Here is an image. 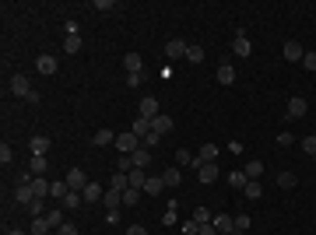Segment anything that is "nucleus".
<instances>
[{
    "mask_svg": "<svg viewBox=\"0 0 316 235\" xmlns=\"http://www.w3.org/2000/svg\"><path fill=\"white\" fill-rule=\"evenodd\" d=\"M102 204H106V207H109V211H116V207H120V204H123V193H120V190H113V186H109V190H106V197H102Z\"/></svg>",
    "mask_w": 316,
    "mask_h": 235,
    "instance_id": "obj_21",
    "label": "nucleus"
},
{
    "mask_svg": "<svg viewBox=\"0 0 316 235\" xmlns=\"http://www.w3.org/2000/svg\"><path fill=\"white\" fill-rule=\"evenodd\" d=\"M7 235H25V232H18V228H11V232H7Z\"/></svg>",
    "mask_w": 316,
    "mask_h": 235,
    "instance_id": "obj_53",
    "label": "nucleus"
},
{
    "mask_svg": "<svg viewBox=\"0 0 316 235\" xmlns=\"http://www.w3.org/2000/svg\"><path fill=\"white\" fill-rule=\"evenodd\" d=\"M158 141H162V134H155V130H151V134H148V137H144V141H141V144H144V148H155Z\"/></svg>",
    "mask_w": 316,
    "mask_h": 235,
    "instance_id": "obj_47",
    "label": "nucleus"
},
{
    "mask_svg": "<svg viewBox=\"0 0 316 235\" xmlns=\"http://www.w3.org/2000/svg\"><path fill=\"white\" fill-rule=\"evenodd\" d=\"M32 186H35V197H39V200H46V197H49V179L35 175V179H32Z\"/></svg>",
    "mask_w": 316,
    "mask_h": 235,
    "instance_id": "obj_28",
    "label": "nucleus"
},
{
    "mask_svg": "<svg viewBox=\"0 0 316 235\" xmlns=\"http://www.w3.org/2000/svg\"><path fill=\"white\" fill-rule=\"evenodd\" d=\"M14 200H18V204H25V207H28L32 200H35V186H32V175H21V179H18V186H14Z\"/></svg>",
    "mask_w": 316,
    "mask_h": 235,
    "instance_id": "obj_2",
    "label": "nucleus"
},
{
    "mask_svg": "<svg viewBox=\"0 0 316 235\" xmlns=\"http://www.w3.org/2000/svg\"><path fill=\"white\" fill-rule=\"evenodd\" d=\"M49 232V221L46 218H32V235H46Z\"/></svg>",
    "mask_w": 316,
    "mask_h": 235,
    "instance_id": "obj_36",
    "label": "nucleus"
},
{
    "mask_svg": "<svg viewBox=\"0 0 316 235\" xmlns=\"http://www.w3.org/2000/svg\"><path fill=\"white\" fill-rule=\"evenodd\" d=\"M141 193H144V190H134V186H130V190L123 193V204H127V207H134V204L141 200Z\"/></svg>",
    "mask_w": 316,
    "mask_h": 235,
    "instance_id": "obj_38",
    "label": "nucleus"
},
{
    "mask_svg": "<svg viewBox=\"0 0 316 235\" xmlns=\"http://www.w3.org/2000/svg\"><path fill=\"white\" fill-rule=\"evenodd\" d=\"M197 235H218V228H215V225H200V228H197Z\"/></svg>",
    "mask_w": 316,
    "mask_h": 235,
    "instance_id": "obj_51",
    "label": "nucleus"
},
{
    "mask_svg": "<svg viewBox=\"0 0 316 235\" xmlns=\"http://www.w3.org/2000/svg\"><path fill=\"white\" fill-rule=\"evenodd\" d=\"M246 183H249L246 172H229V186H232V190H246Z\"/></svg>",
    "mask_w": 316,
    "mask_h": 235,
    "instance_id": "obj_29",
    "label": "nucleus"
},
{
    "mask_svg": "<svg viewBox=\"0 0 316 235\" xmlns=\"http://www.w3.org/2000/svg\"><path fill=\"white\" fill-rule=\"evenodd\" d=\"M242 193H246V200H260V197H264V186H260V179H249Z\"/></svg>",
    "mask_w": 316,
    "mask_h": 235,
    "instance_id": "obj_26",
    "label": "nucleus"
},
{
    "mask_svg": "<svg viewBox=\"0 0 316 235\" xmlns=\"http://www.w3.org/2000/svg\"><path fill=\"white\" fill-rule=\"evenodd\" d=\"M242 172H246L249 179H260V175H264V161H249V165H246Z\"/></svg>",
    "mask_w": 316,
    "mask_h": 235,
    "instance_id": "obj_34",
    "label": "nucleus"
},
{
    "mask_svg": "<svg viewBox=\"0 0 316 235\" xmlns=\"http://www.w3.org/2000/svg\"><path fill=\"white\" fill-rule=\"evenodd\" d=\"M186 60H190V64H200V60H204V49H200V46H186Z\"/></svg>",
    "mask_w": 316,
    "mask_h": 235,
    "instance_id": "obj_37",
    "label": "nucleus"
},
{
    "mask_svg": "<svg viewBox=\"0 0 316 235\" xmlns=\"http://www.w3.org/2000/svg\"><path fill=\"white\" fill-rule=\"evenodd\" d=\"M295 183H299V179H295L292 172H278V186H281V190H292Z\"/></svg>",
    "mask_w": 316,
    "mask_h": 235,
    "instance_id": "obj_35",
    "label": "nucleus"
},
{
    "mask_svg": "<svg viewBox=\"0 0 316 235\" xmlns=\"http://www.w3.org/2000/svg\"><path fill=\"white\" fill-rule=\"evenodd\" d=\"M81 204H84V197H81V193H74V190H71V193L64 197V207H71V211H78Z\"/></svg>",
    "mask_w": 316,
    "mask_h": 235,
    "instance_id": "obj_33",
    "label": "nucleus"
},
{
    "mask_svg": "<svg viewBox=\"0 0 316 235\" xmlns=\"http://www.w3.org/2000/svg\"><path fill=\"white\" fill-rule=\"evenodd\" d=\"M35 71H39V74H46V78H49V74H57V56L42 53V56L35 60Z\"/></svg>",
    "mask_w": 316,
    "mask_h": 235,
    "instance_id": "obj_11",
    "label": "nucleus"
},
{
    "mask_svg": "<svg viewBox=\"0 0 316 235\" xmlns=\"http://www.w3.org/2000/svg\"><path fill=\"white\" fill-rule=\"evenodd\" d=\"M81 197H84V204H98L106 193H102V186H98V183H88V186L81 190Z\"/></svg>",
    "mask_w": 316,
    "mask_h": 235,
    "instance_id": "obj_12",
    "label": "nucleus"
},
{
    "mask_svg": "<svg viewBox=\"0 0 316 235\" xmlns=\"http://www.w3.org/2000/svg\"><path fill=\"white\" fill-rule=\"evenodd\" d=\"M218 155H222V148H218V144H204V148H200V155H197V165H204V161H218Z\"/></svg>",
    "mask_w": 316,
    "mask_h": 235,
    "instance_id": "obj_15",
    "label": "nucleus"
},
{
    "mask_svg": "<svg viewBox=\"0 0 316 235\" xmlns=\"http://www.w3.org/2000/svg\"><path fill=\"white\" fill-rule=\"evenodd\" d=\"M302 56H306V49H302L295 39H288V42H285V60H288V64H302Z\"/></svg>",
    "mask_w": 316,
    "mask_h": 235,
    "instance_id": "obj_5",
    "label": "nucleus"
},
{
    "mask_svg": "<svg viewBox=\"0 0 316 235\" xmlns=\"http://www.w3.org/2000/svg\"><path fill=\"white\" fill-rule=\"evenodd\" d=\"M162 183H165V186H172V190H176V186H179V183H183V175H179V168H176V165H172V168H165V172H162Z\"/></svg>",
    "mask_w": 316,
    "mask_h": 235,
    "instance_id": "obj_25",
    "label": "nucleus"
},
{
    "mask_svg": "<svg viewBox=\"0 0 316 235\" xmlns=\"http://www.w3.org/2000/svg\"><path fill=\"white\" fill-rule=\"evenodd\" d=\"M71 193V186H67V179H53L49 183V197H57V200H64Z\"/></svg>",
    "mask_w": 316,
    "mask_h": 235,
    "instance_id": "obj_20",
    "label": "nucleus"
},
{
    "mask_svg": "<svg viewBox=\"0 0 316 235\" xmlns=\"http://www.w3.org/2000/svg\"><path fill=\"white\" fill-rule=\"evenodd\" d=\"M127 235H148V228H144V225H130V228H127Z\"/></svg>",
    "mask_w": 316,
    "mask_h": 235,
    "instance_id": "obj_52",
    "label": "nucleus"
},
{
    "mask_svg": "<svg viewBox=\"0 0 316 235\" xmlns=\"http://www.w3.org/2000/svg\"><path fill=\"white\" fill-rule=\"evenodd\" d=\"M123 67H127V74H141V67H144L141 53H127V56H123Z\"/></svg>",
    "mask_w": 316,
    "mask_h": 235,
    "instance_id": "obj_16",
    "label": "nucleus"
},
{
    "mask_svg": "<svg viewBox=\"0 0 316 235\" xmlns=\"http://www.w3.org/2000/svg\"><path fill=\"white\" fill-rule=\"evenodd\" d=\"M141 148V137L134 134V130H123V134H116V151L120 155H134Z\"/></svg>",
    "mask_w": 316,
    "mask_h": 235,
    "instance_id": "obj_1",
    "label": "nucleus"
},
{
    "mask_svg": "<svg viewBox=\"0 0 316 235\" xmlns=\"http://www.w3.org/2000/svg\"><path fill=\"white\" fill-rule=\"evenodd\" d=\"M215 228H218V235H232V228H236V218L232 214H215V221H211Z\"/></svg>",
    "mask_w": 316,
    "mask_h": 235,
    "instance_id": "obj_8",
    "label": "nucleus"
},
{
    "mask_svg": "<svg viewBox=\"0 0 316 235\" xmlns=\"http://www.w3.org/2000/svg\"><path fill=\"white\" fill-rule=\"evenodd\" d=\"M186 46H190V42H183V39H169V42H165V56L179 60V56H186Z\"/></svg>",
    "mask_w": 316,
    "mask_h": 235,
    "instance_id": "obj_10",
    "label": "nucleus"
},
{
    "mask_svg": "<svg viewBox=\"0 0 316 235\" xmlns=\"http://www.w3.org/2000/svg\"><path fill=\"white\" fill-rule=\"evenodd\" d=\"M302 151L316 158V134H313V137H306V141H302Z\"/></svg>",
    "mask_w": 316,
    "mask_h": 235,
    "instance_id": "obj_45",
    "label": "nucleus"
},
{
    "mask_svg": "<svg viewBox=\"0 0 316 235\" xmlns=\"http://www.w3.org/2000/svg\"><path fill=\"white\" fill-rule=\"evenodd\" d=\"M0 161H4V165H11V161H14V151H11V144H0Z\"/></svg>",
    "mask_w": 316,
    "mask_h": 235,
    "instance_id": "obj_44",
    "label": "nucleus"
},
{
    "mask_svg": "<svg viewBox=\"0 0 316 235\" xmlns=\"http://www.w3.org/2000/svg\"><path fill=\"white\" fill-rule=\"evenodd\" d=\"M130 168H134V161H130V155H120V161H116V172H123V175H127Z\"/></svg>",
    "mask_w": 316,
    "mask_h": 235,
    "instance_id": "obj_41",
    "label": "nucleus"
},
{
    "mask_svg": "<svg viewBox=\"0 0 316 235\" xmlns=\"http://www.w3.org/2000/svg\"><path fill=\"white\" fill-rule=\"evenodd\" d=\"M91 7H95V11H116V4H113V0H95Z\"/></svg>",
    "mask_w": 316,
    "mask_h": 235,
    "instance_id": "obj_46",
    "label": "nucleus"
},
{
    "mask_svg": "<svg viewBox=\"0 0 316 235\" xmlns=\"http://www.w3.org/2000/svg\"><path fill=\"white\" fill-rule=\"evenodd\" d=\"M306 109H309V105H306V98H302V95H292V98H288V120H302V116H306Z\"/></svg>",
    "mask_w": 316,
    "mask_h": 235,
    "instance_id": "obj_4",
    "label": "nucleus"
},
{
    "mask_svg": "<svg viewBox=\"0 0 316 235\" xmlns=\"http://www.w3.org/2000/svg\"><path fill=\"white\" fill-rule=\"evenodd\" d=\"M32 172H35V175H46V172H49V161L42 155H32Z\"/></svg>",
    "mask_w": 316,
    "mask_h": 235,
    "instance_id": "obj_31",
    "label": "nucleus"
},
{
    "mask_svg": "<svg viewBox=\"0 0 316 235\" xmlns=\"http://www.w3.org/2000/svg\"><path fill=\"white\" fill-rule=\"evenodd\" d=\"M11 95H18V98H32L35 91H32V81L25 78V74H14L11 78Z\"/></svg>",
    "mask_w": 316,
    "mask_h": 235,
    "instance_id": "obj_3",
    "label": "nucleus"
},
{
    "mask_svg": "<svg viewBox=\"0 0 316 235\" xmlns=\"http://www.w3.org/2000/svg\"><path fill=\"white\" fill-rule=\"evenodd\" d=\"M42 218H46V221H49V228H60V225H64V214H60V211H57V207H49V211H46V214H42Z\"/></svg>",
    "mask_w": 316,
    "mask_h": 235,
    "instance_id": "obj_32",
    "label": "nucleus"
},
{
    "mask_svg": "<svg viewBox=\"0 0 316 235\" xmlns=\"http://www.w3.org/2000/svg\"><path fill=\"white\" fill-rule=\"evenodd\" d=\"M246 228H249V214H239V218H236V228H232V235H242Z\"/></svg>",
    "mask_w": 316,
    "mask_h": 235,
    "instance_id": "obj_40",
    "label": "nucleus"
},
{
    "mask_svg": "<svg viewBox=\"0 0 316 235\" xmlns=\"http://www.w3.org/2000/svg\"><path fill=\"white\" fill-rule=\"evenodd\" d=\"M193 221H197V228H200V225H211V221H215V214H211L207 207H197V211H193Z\"/></svg>",
    "mask_w": 316,
    "mask_h": 235,
    "instance_id": "obj_30",
    "label": "nucleus"
},
{
    "mask_svg": "<svg viewBox=\"0 0 316 235\" xmlns=\"http://www.w3.org/2000/svg\"><path fill=\"white\" fill-rule=\"evenodd\" d=\"M165 190V183H162V175H148V183H144V193L148 197H158Z\"/></svg>",
    "mask_w": 316,
    "mask_h": 235,
    "instance_id": "obj_23",
    "label": "nucleus"
},
{
    "mask_svg": "<svg viewBox=\"0 0 316 235\" xmlns=\"http://www.w3.org/2000/svg\"><path fill=\"white\" fill-rule=\"evenodd\" d=\"M197 168H200V183H204V186H211V183H218V175H222L215 161H204V165H197Z\"/></svg>",
    "mask_w": 316,
    "mask_h": 235,
    "instance_id": "obj_6",
    "label": "nucleus"
},
{
    "mask_svg": "<svg viewBox=\"0 0 316 235\" xmlns=\"http://www.w3.org/2000/svg\"><path fill=\"white\" fill-rule=\"evenodd\" d=\"M232 53H236V56H249V53H253V46H249V39H246L242 32L232 39Z\"/></svg>",
    "mask_w": 316,
    "mask_h": 235,
    "instance_id": "obj_14",
    "label": "nucleus"
},
{
    "mask_svg": "<svg viewBox=\"0 0 316 235\" xmlns=\"http://www.w3.org/2000/svg\"><path fill=\"white\" fill-rule=\"evenodd\" d=\"M162 225H176V200L169 204V211L162 214Z\"/></svg>",
    "mask_w": 316,
    "mask_h": 235,
    "instance_id": "obj_43",
    "label": "nucleus"
},
{
    "mask_svg": "<svg viewBox=\"0 0 316 235\" xmlns=\"http://www.w3.org/2000/svg\"><path fill=\"white\" fill-rule=\"evenodd\" d=\"M141 81H144V71H141V74H127V84H130V88H141Z\"/></svg>",
    "mask_w": 316,
    "mask_h": 235,
    "instance_id": "obj_48",
    "label": "nucleus"
},
{
    "mask_svg": "<svg viewBox=\"0 0 316 235\" xmlns=\"http://www.w3.org/2000/svg\"><path fill=\"white\" fill-rule=\"evenodd\" d=\"M130 161H134V168H148V161H151V151H148V148L141 144V148H137V151L130 155Z\"/></svg>",
    "mask_w": 316,
    "mask_h": 235,
    "instance_id": "obj_18",
    "label": "nucleus"
},
{
    "mask_svg": "<svg viewBox=\"0 0 316 235\" xmlns=\"http://www.w3.org/2000/svg\"><path fill=\"white\" fill-rule=\"evenodd\" d=\"M141 116H144V120H155V116H162V109H158V98H155V95L141 98Z\"/></svg>",
    "mask_w": 316,
    "mask_h": 235,
    "instance_id": "obj_9",
    "label": "nucleus"
},
{
    "mask_svg": "<svg viewBox=\"0 0 316 235\" xmlns=\"http://www.w3.org/2000/svg\"><path fill=\"white\" fill-rule=\"evenodd\" d=\"M127 179H130V186H134V190H144L148 172H144V168H130V172H127Z\"/></svg>",
    "mask_w": 316,
    "mask_h": 235,
    "instance_id": "obj_19",
    "label": "nucleus"
},
{
    "mask_svg": "<svg viewBox=\"0 0 316 235\" xmlns=\"http://www.w3.org/2000/svg\"><path fill=\"white\" fill-rule=\"evenodd\" d=\"M57 235H78V228H74L71 221H64V225H60V232H57Z\"/></svg>",
    "mask_w": 316,
    "mask_h": 235,
    "instance_id": "obj_50",
    "label": "nucleus"
},
{
    "mask_svg": "<svg viewBox=\"0 0 316 235\" xmlns=\"http://www.w3.org/2000/svg\"><path fill=\"white\" fill-rule=\"evenodd\" d=\"M130 130H134V134H137V137H141V141H144V137H148V134H151V120H144V116H137V120H134V127H130Z\"/></svg>",
    "mask_w": 316,
    "mask_h": 235,
    "instance_id": "obj_24",
    "label": "nucleus"
},
{
    "mask_svg": "<svg viewBox=\"0 0 316 235\" xmlns=\"http://www.w3.org/2000/svg\"><path fill=\"white\" fill-rule=\"evenodd\" d=\"M88 183H91V179H88V175H84L81 168H71V172H67V186H71L74 193H81V190H84Z\"/></svg>",
    "mask_w": 316,
    "mask_h": 235,
    "instance_id": "obj_7",
    "label": "nucleus"
},
{
    "mask_svg": "<svg viewBox=\"0 0 316 235\" xmlns=\"http://www.w3.org/2000/svg\"><path fill=\"white\" fill-rule=\"evenodd\" d=\"M28 148H32V155L46 158V151H49V137H46V134H35V137L28 141Z\"/></svg>",
    "mask_w": 316,
    "mask_h": 235,
    "instance_id": "obj_13",
    "label": "nucleus"
},
{
    "mask_svg": "<svg viewBox=\"0 0 316 235\" xmlns=\"http://www.w3.org/2000/svg\"><path fill=\"white\" fill-rule=\"evenodd\" d=\"M151 130H155V134H169V130H172V116H165V112L155 116V120H151Z\"/></svg>",
    "mask_w": 316,
    "mask_h": 235,
    "instance_id": "obj_22",
    "label": "nucleus"
},
{
    "mask_svg": "<svg viewBox=\"0 0 316 235\" xmlns=\"http://www.w3.org/2000/svg\"><path fill=\"white\" fill-rule=\"evenodd\" d=\"M91 144H95V148H106V144H116V134L102 127V130H95V137H91Z\"/></svg>",
    "mask_w": 316,
    "mask_h": 235,
    "instance_id": "obj_17",
    "label": "nucleus"
},
{
    "mask_svg": "<svg viewBox=\"0 0 316 235\" xmlns=\"http://www.w3.org/2000/svg\"><path fill=\"white\" fill-rule=\"evenodd\" d=\"M81 49V39L78 35H67V39H64V53H78Z\"/></svg>",
    "mask_w": 316,
    "mask_h": 235,
    "instance_id": "obj_39",
    "label": "nucleus"
},
{
    "mask_svg": "<svg viewBox=\"0 0 316 235\" xmlns=\"http://www.w3.org/2000/svg\"><path fill=\"white\" fill-rule=\"evenodd\" d=\"M218 81H222V84H232V81H236V67H232V64H218Z\"/></svg>",
    "mask_w": 316,
    "mask_h": 235,
    "instance_id": "obj_27",
    "label": "nucleus"
},
{
    "mask_svg": "<svg viewBox=\"0 0 316 235\" xmlns=\"http://www.w3.org/2000/svg\"><path fill=\"white\" fill-rule=\"evenodd\" d=\"M302 67H306V71H316V53H306V56H302Z\"/></svg>",
    "mask_w": 316,
    "mask_h": 235,
    "instance_id": "obj_49",
    "label": "nucleus"
},
{
    "mask_svg": "<svg viewBox=\"0 0 316 235\" xmlns=\"http://www.w3.org/2000/svg\"><path fill=\"white\" fill-rule=\"evenodd\" d=\"M176 165H197V158L190 151H176Z\"/></svg>",
    "mask_w": 316,
    "mask_h": 235,
    "instance_id": "obj_42",
    "label": "nucleus"
}]
</instances>
